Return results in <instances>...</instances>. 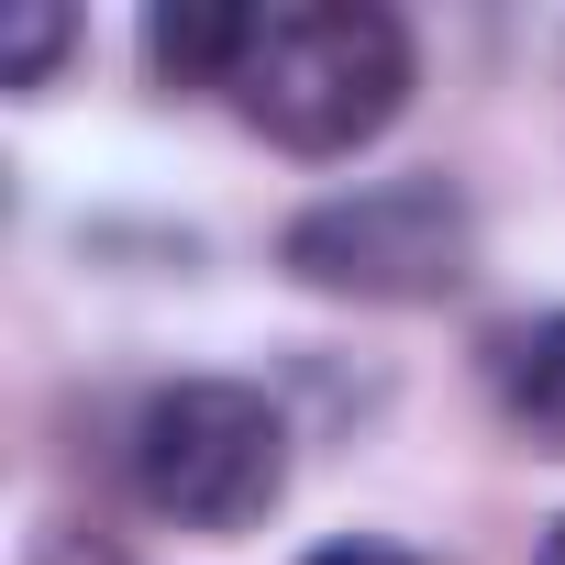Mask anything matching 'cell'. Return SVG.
Instances as JSON below:
<instances>
[{"mask_svg": "<svg viewBox=\"0 0 565 565\" xmlns=\"http://www.w3.org/2000/svg\"><path fill=\"white\" fill-rule=\"evenodd\" d=\"M233 100L266 145L289 156H355L399 122L411 100V34L377 0H300V12H255V45L233 67Z\"/></svg>", "mask_w": 565, "mask_h": 565, "instance_id": "obj_1", "label": "cell"}, {"mask_svg": "<svg viewBox=\"0 0 565 565\" xmlns=\"http://www.w3.org/2000/svg\"><path fill=\"white\" fill-rule=\"evenodd\" d=\"M134 499L178 532H244L289 499V422L244 377H178L134 422Z\"/></svg>", "mask_w": 565, "mask_h": 565, "instance_id": "obj_2", "label": "cell"}, {"mask_svg": "<svg viewBox=\"0 0 565 565\" xmlns=\"http://www.w3.org/2000/svg\"><path fill=\"white\" fill-rule=\"evenodd\" d=\"M277 266L300 277V289L322 300H444L466 289V266H477V211L455 178H366L344 200H311L289 222V244H277Z\"/></svg>", "mask_w": 565, "mask_h": 565, "instance_id": "obj_3", "label": "cell"}, {"mask_svg": "<svg viewBox=\"0 0 565 565\" xmlns=\"http://www.w3.org/2000/svg\"><path fill=\"white\" fill-rule=\"evenodd\" d=\"M488 388H499V411H510V433L532 455H565V311L510 322L488 344Z\"/></svg>", "mask_w": 565, "mask_h": 565, "instance_id": "obj_4", "label": "cell"}, {"mask_svg": "<svg viewBox=\"0 0 565 565\" xmlns=\"http://www.w3.org/2000/svg\"><path fill=\"white\" fill-rule=\"evenodd\" d=\"M244 45H255V12H233V0H178V12L145 23V56H156V78H178V89H233Z\"/></svg>", "mask_w": 565, "mask_h": 565, "instance_id": "obj_5", "label": "cell"}, {"mask_svg": "<svg viewBox=\"0 0 565 565\" xmlns=\"http://www.w3.org/2000/svg\"><path fill=\"white\" fill-rule=\"evenodd\" d=\"M67 34H78L67 12H23L12 23V89H45V67L67 56Z\"/></svg>", "mask_w": 565, "mask_h": 565, "instance_id": "obj_6", "label": "cell"}, {"mask_svg": "<svg viewBox=\"0 0 565 565\" xmlns=\"http://www.w3.org/2000/svg\"><path fill=\"white\" fill-rule=\"evenodd\" d=\"M300 565H422L411 543H322V554H300Z\"/></svg>", "mask_w": 565, "mask_h": 565, "instance_id": "obj_7", "label": "cell"}, {"mask_svg": "<svg viewBox=\"0 0 565 565\" xmlns=\"http://www.w3.org/2000/svg\"><path fill=\"white\" fill-rule=\"evenodd\" d=\"M543 565H565V521H554V532H543Z\"/></svg>", "mask_w": 565, "mask_h": 565, "instance_id": "obj_8", "label": "cell"}]
</instances>
